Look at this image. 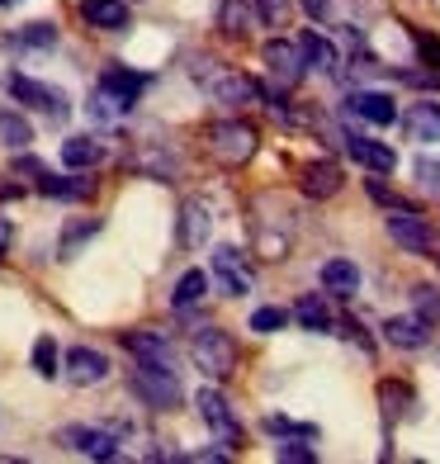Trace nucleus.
<instances>
[{"mask_svg":"<svg viewBox=\"0 0 440 464\" xmlns=\"http://www.w3.org/2000/svg\"><path fill=\"white\" fill-rule=\"evenodd\" d=\"M412 176H416V185L426 189V195H440V157H416L412 161Z\"/></svg>","mask_w":440,"mask_h":464,"instance_id":"33","label":"nucleus"},{"mask_svg":"<svg viewBox=\"0 0 440 464\" xmlns=\"http://www.w3.org/2000/svg\"><path fill=\"white\" fill-rule=\"evenodd\" d=\"M208 232H214V208H208V199H185V204H180V223H176L180 246H185V251L204 246Z\"/></svg>","mask_w":440,"mask_h":464,"instance_id":"14","label":"nucleus"},{"mask_svg":"<svg viewBox=\"0 0 440 464\" xmlns=\"http://www.w3.org/2000/svg\"><path fill=\"white\" fill-rule=\"evenodd\" d=\"M10 242H14V223H10L5 214H0V256L10 251Z\"/></svg>","mask_w":440,"mask_h":464,"instance_id":"43","label":"nucleus"},{"mask_svg":"<svg viewBox=\"0 0 440 464\" xmlns=\"http://www.w3.org/2000/svg\"><path fill=\"white\" fill-rule=\"evenodd\" d=\"M100 91H110V95L123 104V110H133L138 95L147 91V76L133 72V67H123V62H110V67L100 72Z\"/></svg>","mask_w":440,"mask_h":464,"instance_id":"16","label":"nucleus"},{"mask_svg":"<svg viewBox=\"0 0 440 464\" xmlns=\"http://www.w3.org/2000/svg\"><path fill=\"white\" fill-rule=\"evenodd\" d=\"M14 171H19V176H33V180H38V176L48 171V166L38 161V157H14Z\"/></svg>","mask_w":440,"mask_h":464,"instance_id":"41","label":"nucleus"},{"mask_svg":"<svg viewBox=\"0 0 440 464\" xmlns=\"http://www.w3.org/2000/svg\"><path fill=\"white\" fill-rule=\"evenodd\" d=\"M341 185H346V171H341V161H331V157L299 166V189L308 199H331V195H341Z\"/></svg>","mask_w":440,"mask_h":464,"instance_id":"12","label":"nucleus"},{"mask_svg":"<svg viewBox=\"0 0 440 464\" xmlns=\"http://www.w3.org/2000/svg\"><path fill=\"white\" fill-rule=\"evenodd\" d=\"M195 76H199V86L208 91V100L223 104V110H242V104L261 100V81H251V76H242L233 67H195Z\"/></svg>","mask_w":440,"mask_h":464,"instance_id":"4","label":"nucleus"},{"mask_svg":"<svg viewBox=\"0 0 440 464\" xmlns=\"http://www.w3.org/2000/svg\"><path fill=\"white\" fill-rule=\"evenodd\" d=\"M403 129H407L412 142H422V147L440 142V104H435V100H416V104H407Z\"/></svg>","mask_w":440,"mask_h":464,"instance_id":"19","label":"nucleus"},{"mask_svg":"<svg viewBox=\"0 0 440 464\" xmlns=\"http://www.w3.org/2000/svg\"><path fill=\"white\" fill-rule=\"evenodd\" d=\"M251 5H256L265 24H284V14H289V0H251Z\"/></svg>","mask_w":440,"mask_h":464,"instance_id":"38","label":"nucleus"},{"mask_svg":"<svg viewBox=\"0 0 440 464\" xmlns=\"http://www.w3.org/2000/svg\"><path fill=\"white\" fill-rule=\"evenodd\" d=\"M123 114H129V110H123L110 91H95V95H91V119H95V123H119Z\"/></svg>","mask_w":440,"mask_h":464,"instance_id":"32","label":"nucleus"},{"mask_svg":"<svg viewBox=\"0 0 440 464\" xmlns=\"http://www.w3.org/2000/svg\"><path fill=\"white\" fill-rule=\"evenodd\" d=\"M322 289L327 294H337V299H350V294H360V266H355L350 256H331L322 266Z\"/></svg>","mask_w":440,"mask_h":464,"instance_id":"21","label":"nucleus"},{"mask_svg":"<svg viewBox=\"0 0 440 464\" xmlns=\"http://www.w3.org/2000/svg\"><path fill=\"white\" fill-rule=\"evenodd\" d=\"M384 342L397 346V351H422L431 342V323H422L416 313H407V318H388L384 323Z\"/></svg>","mask_w":440,"mask_h":464,"instance_id":"20","label":"nucleus"},{"mask_svg":"<svg viewBox=\"0 0 440 464\" xmlns=\"http://www.w3.org/2000/svg\"><path fill=\"white\" fill-rule=\"evenodd\" d=\"M379 403H384V421L393 427L397 417H407L416 408V393L403 384V379H388V384H379Z\"/></svg>","mask_w":440,"mask_h":464,"instance_id":"25","label":"nucleus"},{"mask_svg":"<svg viewBox=\"0 0 440 464\" xmlns=\"http://www.w3.org/2000/svg\"><path fill=\"white\" fill-rule=\"evenodd\" d=\"M0 142L14 147V152H24V147L33 142V123L24 114H14V110H0Z\"/></svg>","mask_w":440,"mask_h":464,"instance_id":"28","label":"nucleus"},{"mask_svg":"<svg viewBox=\"0 0 440 464\" xmlns=\"http://www.w3.org/2000/svg\"><path fill=\"white\" fill-rule=\"evenodd\" d=\"M214 280H218V289L227 294V299H246V294H251V261H246V251L214 246Z\"/></svg>","mask_w":440,"mask_h":464,"instance_id":"10","label":"nucleus"},{"mask_svg":"<svg viewBox=\"0 0 440 464\" xmlns=\"http://www.w3.org/2000/svg\"><path fill=\"white\" fill-rule=\"evenodd\" d=\"M190 361L208 379H227V374L237 370V342L223 327H199L190 336Z\"/></svg>","mask_w":440,"mask_h":464,"instance_id":"2","label":"nucleus"},{"mask_svg":"<svg viewBox=\"0 0 440 464\" xmlns=\"http://www.w3.org/2000/svg\"><path fill=\"white\" fill-rule=\"evenodd\" d=\"M195 408H199V417H204V427L214 431L223 446H242V421H237L233 403H227L218 389H199V393H195Z\"/></svg>","mask_w":440,"mask_h":464,"instance_id":"9","label":"nucleus"},{"mask_svg":"<svg viewBox=\"0 0 440 464\" xmlns=\"http://www.w3.org/2000/svg\"><path fill=\"white\" fill-rule=\"evenodd\" d=\"M95 232H100V223L95 218H86V223H67V227H62V256H72V251L81 246V242H86V237H95Z\"/></svg>","mask_w":440,"mask_h":464,"instance_id":"35","label":"nucleus"},{"mask_svg":"<svg viewBox=\"0 0 440 464\" xmlns=\"http://www.w3.org/2000/svg\"><path fill=\"white\" fill-rule=\"evenodd\" d=\"M289 327V313L284 308H256V313H251V332H261V336H270V332H284Z\"/></svg>","mask_w":440,"mask_h":464,"instance_id":"34","label":"nucleus"},{"mask_svg":"<svg viewBox=\"0 0 440 464\" xmlns=\"http://www.w3.org/2000/svg\"><path fill=\"white\" fill-rule=\"evenodd\" d=\"M57 440L76 455H91V459H119V431L114 427H86V421H72L62 427Z\"/></svg>","mask_w":440,"mask_h":464,"instance_id":"8","label":"nucleus"},{"mask_svg":"<svg viewBox=\"0 0 440 464\" xmlns=\"http://www.w3.org/2000/svg\"><path fill=\"white\" fill-rule=\"evenodd\" d=\"M81 19L100 34H123L133 24V10L123 0H81Z\"/></svg>","mask_w":440,"mask_h":464,"instance_id":"18","label":"nucleus"},{"mask_svg":"<svg viewBox=\"0 0 440 464\" xmlns=\"http://www.w3.org/2000/svg\"><path fill=\"white\" fill-rule=\"evenodd\" d=\"M299 53H303V62L312 72H327V76H337L341 72V53H337V44H331L327 34H318V29H299Z\"/></svg>","mask_w":440,"mask_h":464,"instance_id":"17","label":"nucleus"},{"mask_svg":"<svg viewBox=\"0 0 440 464\" xmlns=\"http://www.w3.org/2000/svg\"><path fill=\"white\" fill-rule=\"evenodd\" d=\"M38 189H43L48 199H95V180H86V176H53V171H43L38 176Z\"/></svg>","mask_w":440,"mask_h":464,"instance_id":"24","label":"nucleus"},{"mask_svg":"<svg viewBox=\"0 0 440 464\" xmlns=\"http://www.w3.org/2000/svg\"><path fill=\"white\" fill-rule=\"evenodd\" d=\"M133 393L142 398L147 408H157V412L180 408V379H176L171 361H138V370H133Z\"/></svg>","mask_w":440,"mask_h":464,"instance_id":"3","label":"nucleus"},{"mask_svg":"<svg viewBox=\"0 0 440 464\" xmlns=\"http://www.w3.org/2000/svg\"><path fill=\"white\" fill-rule=\"evenodd\" d=\"M261 427H265L270 436H303V440H312V436H318L312 427H299V421H289V417H265Z\"/></svg>","mask_w":440,"mask_h":464,"instance_id":"37","label":"nucleus"},{"mask_svg":"<svg viewBox=\"0 0 440 464\" xmlns=\"http://www.w3.org/2000/svg\"><path fill=\"white\" fill-rule=\"evenodd\" d=\"M407 38L416 44V53H422L426 67H435V72H440V38H431V34H422V29H407Z\"/></svg>","mask_w":440,"mask_h":464,"instance_id":"36","label":"nucleus"},{"mask_svg":"<svg viewBox=\"0 0 440 464\" xmlns=\"http://www.w3.org/2000/svg\"><path fill=\"white\" fill-rule=\"evenodd\" d=\"M384 227H388V237H393L397 246L412 251V256H426V251H435V227H431V218L416 214V208H388Z\"/></svg>","mask_w":440,"mask_h":464,"instance_id":"6","label":"nucleus"},{"mask_svg":"<svg viewBox=\"0 0 440 464\" xmlns=\"http://www.w3.org/2000/svg\"><path fill=\"white\" fill-rule=\"evenodd\" d=\"M123 346H129L138 361H171V342H166L161 332H129Z\"/></svg>","mask_w":440,"mask_h":464,"instance_id":"27","label":"nucleus"},{"mask_svg":"<svg viewBox=\"0 0 440 464\" xmlns=\"http://www.w3.org/2000/svg\"><path fill=\"white\" fill-rule=\"evenodd\" d=\"M204 294H208V276L204 270H185V276L176 280V289H171V304H176V313H185V308L204 304Z\"/></svg>","mask_w":440,"mask_h":464,"instance_id":"26","label":"nucleus"},{"mask_svg":"<svg viewBox=\"0 0 440 464\" xmlns=\"http://www.w3.org/2000/svg\"><path fill=\"white\" fill-rule=\"evenodd\" d=\"M5 91L19 100V104H29V110H38L48 123H62L72 114V100L62 95L57 86H43V81H33V76H19V72H10L5 76Z\"/></svg>","mask_w":440,"mask_h":464,"instance_id":"5","label":"nucleus"},{"mask_svg":"<svg viewBox=\"0 0 440 464\" xmlns=\"http://www.w3.org/2000/svg\"><path fill=\"white\" fill-rule=\"evenodd\" d=\"M5 44L10 48H57V29L48 24V19H43V24H24V29H19V34H5Z\"/></svg>","mask_w":440,"mask_h":464,"instance_id":"30","label":"nucleus"},{"mask_svg":"<svg viewBox=\"0 0 440 464\" xmlns=\"http://www.w3.org/2000/svg\"><path fill=\"white\" fill-rule=\"evenodd\" d=\"M261 62H265V72H270V81H275L280 91H293L308 76V62H303L299 44H289V38H270V44H261Z\"/></svg>","mask_w":440,"mask_h":464,"instance_id":"7","label":"nucleus"},{"mask_svg":"<svg viewBox=\"0 0 440 464\" xmlns=\"http://www.w3.org/2000/svg\"><path fill=\"white\" fill-rule=\"evenodd\" d=\"M435 261H440V251H435Z\"/></svg>","mask_w":440,"mask_h":464,"instance_id":"45","label":"nucleus"},{"mask_svg":"<svg viewBox=\"0 0 440 464\" xmlns=\"http://www.w3.org/2000/svg\"><path fill=\"white\" fill-rule=\"evenodd\" d=\"M29 365H33V374H38V379H57V374H62V351H57L53 336H38V342H33Z\"/></svg>","mask_w":440,"mask_h":464,"instance_id":"29","label":"nucleus"},{"mask_svg":"<svg viewBox=\"0 0 440 464\" xmlns=\"http://www.w3.org/2000/svg\"><path fill=\"white\" fill-rule=\"evenodd\" d=\"M62 374H67L76 389H95L110 379V355H100L91 346H67L62 351Z\"/></svg>","mask_w":440,"mask_h":464,"instance_id":"11","label":"nucleus"},{"mask_svg":"<svg viewBox=\"0 0 440 464\" xmlns=\"http://www.w3.org/2000/svg\"><path fill=\"white\" fill-rule=\"evenodd\" d=\"M397 76H403L407 86H422V91H435V86H440V76H435V72H397Z\"/></svg>","mask_w":440,"mask_h":464,"instance_id":"40","label":"nucleus"},{"mask_svg":"<svg viewBox=\"0 0 440 464\" xmlns=\"http://www.w3.org/2000/svg\"><path fill=\"white\" fill-rule=\"evenodd\" d=\"M346 114H355L360 123H374V129H388V123H397V104L384 91H350Z\"/></svg>","mask_w":440,"mask_h":464,"instance_id":"13","label":"nucleus"},{"mask_svg":"<svg viewBox=\"0 0 440 464\" xmlns=\"http://www.w3.org/2000/svg\"><path fill=\"white\" fill-rule=\"evenodd\" d=\"M299 5H303V14H308V19H327L331 0H299Z\"/></svg>","mask_w":440,"mask_h":464,"instance_id":"42","label":"nucleus"},{"mask_svg":"<svg viewBox=\"0 0 440 464\" xmlns=\"http://www.w3.org/2000/svg\"><path fill=\"white\" fill-rule=\"evenodd\" d=\"M204 147H208V157L223 161V166H246L261 147V133L251 129L246 119H218L204 129Z\"/></svg>","mask_w":440,"mask_h":464,"instance_id":"1","label":"nucleus"},{"mask_svg":"<svg viewBox=\"0 0 440 464\" xmlns=\"http://www.w3.org/2000/svg\"><path fill=\"white\" fill-rule=\"evenodd\" d=\"M10 5H19V0H0V10H10Z\"/></svg>","mask_w":440,"mask_h":464,"instance_id":"44","label":"nucleus"},{"mask_svg":"<svg viewBox=\"0 0 440 464\" xmlns=\"http://www.w3.org/2000/svg\"><path fill=\"white\" fill-rule=\"evenodd\" d=\"M280 459H303V464H312V459H318V450H312V446H299V436H293V440H284V446L275 450Z\"/></svg>","mask_w":440,"mask_h":464,"instance_id":"39","label":"nucleus"},{"mask_svg":"<svg viewBox=\"0 0 440 464\" xmlns=\"http://www.w3.org/2000/svg\"><path fill=\"white\" fill-rule=\"evenodd\" d=\"M293 318H299L303 332H331L337 327V313L327 308V294H303V299L293 304Z\"/></svg>","mask_w":440,"mask_h":464,"instance_id":"22","label":"nucleus"},{"mask_svg":"<svg viewBox=\"0 0 440 464\" xmlns=\"http://www.w3.org/2000/svg\"><path fill=\"white\" fill-rule=\"evenodd\" d=\"M100 161H104V147L95 138L72 133L67 142H62V166H67V171H91V166H100Z\"/></svg>","mask_w":440,"mask_h":464,"instance_id":"23","label":"nucleus"},{"mask_svg":"<svg viewBox=\"0 0 440 464\" xmlns=\"http://www.w3.org/2000/svg\"><path fill=\"white\" fill-rule=\"evenodd\" d=\"M412 313L435 327L440 323V289L435 285H412Z\"/></svg>","mask_w":440,"mask_h":464,"instance_id":"31","label":"nucleus"},{"mask_svg":"<svg viewBox=\"0 0 440 464\" xmlns=\"http://www.w3.org/2000/svg\"><path fill=\"white\" fill-rule=\"evenodd\" d=\"M341 147L365 166L369 176H388L393 166H397V152H393V147H388V142H374V138H365V133H346Z\"/></svg>","mask_w":440,"mask_h":464,"instance_id":"15","label":"nucleus"}]
</instances>
